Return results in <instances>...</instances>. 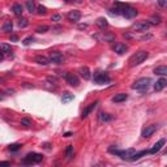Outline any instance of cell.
I'll return each instance as SVG.
<instances>
[{
	"mask_svg": "<svg viewBox=\"0 0 167 167\" xmlns=\"http://www.w3.org/2000/svg\"><path fill=\"white\" fill-rule=\"evenodd\" d=\"M94 82L98 85L107 84V82H110V76L107 73H103V72H97L94 74Z\"/></svg>",
	"mask_w": 167,
	"mask_h": 167,
	"instance_id": "5",
	"label": "cell"
},
{
	"mask_svg": "<svg viewBox=\"0 0 167 167\" xmlns=\"http://www.w3.org/2000/svg\"><path fill=\"white\" fill-rule=\"evenodd\" d=\"M43 146H45V149H50V144H45Z\"/></svg>",
	"mask_w": 167,
	"mask_h": 167,
	"instance_id": "42",
	"label": "cell"
},
{
	"mask_svg": "<svg viewBox=\"0 0 167 167\" xmlns=\"http://www.w3.org/2000/svg\"><path fill=\"white\" fill-rule=\"evenodd\" d=\"M48 58L51 60V63H54V64H63V62H64V56L59 51H51Z\"/></svg>",
	"mask_w": 167,
	"mask_h": 167,
	"instance_id": "6",
	"label": "cell"
},
{
	"mask_svg": "<svg viewBox=\"0 0 167 167\" xmlns=\"http://www.w3.org/2000/svg\"><path fill=\"white\" fill-rule=\"evenodd\" d=\"M64 1H65V3H72L73 0H64Z\"/></svg>",
	"mask_w": 167,
	"mask_h": 167,
	"instance_id": "43",
	"label": "cell"
},
{
	"mask_svg": "<svg viewBox=\"0 0 167 167\" xmlns=\"http://www.w3.org/2000/svg\"><path fill=\"white\" fill-rule=\"evenodd\" d=\"M148 22L150 25H158L159 22H161V16H151Z\"/></svg>",
	"mask_w": 167,
	"mask_h": 167,
	"instance_id": "26",
	"label": "cell"
},
{
	"mask_svg": "<svg viewBox=\"0 0 167 167\" xmlns=\"http://www.w3.org/2000/svg\"><path fill=\"white\" fill-rule=\"evenodd\" d=\"M95 24H97V26L99 27V29H102V30H105V29H107L108 27V22H107V20H106L105 17H99V19L95 21Z\"/></svg>",
	"mask_w": 167,
	"mask_h": 167,
	"instance_id": "17",
	"label": "cell"
},
{
	"mask_svg": "<svg viewBox=\"0 0 167 167\" xmlns=\"http://www.w3.org/2000/svg\"><path fill=\"white\" fill-rule=\"evenodd\" d=\"M27 25H29V21H27L26 19H21V20L19 21V26H20V27H26Z\"/></svg>",
	"mask_w": 167,
	"mask_h": 167,
	"instance_id": "32",
	"label": "cell"
},
{
	"mask_svg": "<svg viewBox=\"0 0 167 167\" xmlns=\"http://www.w3.org/2000/svg\"><path fill=\"white\" fill-rule=\"evenodd\" d=\"M97 105H98V101H95L94 103H91V105H89L88 107H85V108H84V111H82V114H81V119L88 118V115L95 108V106H97Z\"/></svg>",
	"mask_w": 167,
	"mask_h": 167,
	"instance_id": "12",
	"label": "cell"
},
{
	"mask_svg": "<svg viewBox=\"0 0 167 167\" xmlns=\"http://www.w3.org/2000/svg\"><path fill=\"white\" fill-rule=\"evenodd\" d=\"M12 10H13V13H15L16 16H21L22 15V12H24V8H22V5L21 4H13Z\"/></svg>",
	"mask_w": 167,
	"mask_h": 167,
	"instance_id": "20",
	"label": "cell"
},
{
	"mask_svg": "<svg viewBox=\"0 0 167 167\" xmlns=\"http://www.w3.org/2000/svg\"><path fill=\"white\" fill-rule=\"evenodd\" d=\"M67 19H68L71 22H79L81 19V12L80 10H71L68 15H67Z\"/></svg>",
	"mask_w": 167,
	"mask_h": 167,
	"instance_id": "11",
	"label": "cell"
},
{
	"mask_svg": "<svg viewBox=\"0 0 167 167\" xmlns=\"http://www.w3.org/2000/svg\"><path fill=\"white\" fill-rule=\"evenodd\" d=\"M26 8L30 13H33L35 10V4H34V0H26Z\"/></svg>",
	"mask_w": 167,
	"mask_h": 167,
	"instance_id": "25",
	"label": "cell"
},
{
	"mask_svg": "<svg viewBox=\"0 0 167 167\" xmlns=\"http://www.w3.org/2000/svg\"><path fill=\"white\" fill-rule=\"evenodd\" d=\"M13 30V22L12 21H5L4 25H3V31L4 33H10Z\"/></svg>",
	"mask_w": 167,
	"mask_h": 167,
	"instance_id": "21",
	"label": "cell"
},
{
	"mask_svg": "<svg viewBox=\"0 0 167 167\" xmlns=\"http://www.w3.org/2000/svg\"><path fill=\"white\" fill-rule=\"evenodd\" d=\"M21 125H24V127H30V125H31L30 119H27V118L21 119Z\"/></svg>",
	"mask_w": 167,
	"mask_h": 167,
	"instance_id": "31",
	"label": "cell"
},
{
	"mask_svg": "<svg viewBox=\"0 0 167 167\" xmlns=\"http://www.w3.org/2000/svg\"><path fill=\"white\" fill-rule=\"evenodd\" d=\"M10 41L17 42V41H19V37H17V35H10Z\"/></svg>",
	"mask_w": 167,
	"mask_h": 167,
	"instance_id": "37",
	"label": "cell"
},
{
	"mask_svg": "<svg viewBox=\"0 0 167 167\" xmlns=\"http://www.w3.org/2000/svg\"><path fill=\"white\" fill-rule=\"evenodd\" d=\"M165 37H166V38H167V33H166V34H165Z\"/></svg>",
	"mask_w": 167,
	"mask_h": 167,
	"instance_id": "44",
	"label": "cell"
},
{
	"mask_svg": "<svg viewBox=\"0 0 167 167\" xmlns=\"http://www.w3.org/2000/svg\"><path fill=\"white\" fill-rule=\"evenodd\" d=\"M33 41H34L33 37H26V38H25V39L22 41V45H24V46H29L30 43H33Z\"/></svg>",
	"mask_w": 167,
	"mask_h": 167,
	"instance_id": "30",
	"label": "cell"
},
{
	"mask_svg": "<svg viewBox=\"0 0 167 167\" xmlns=\"http://www.w3.org/2000/svg\"><path fill=\"white\" fill-rule=\"evenodd\" d=\"M148 58H149V52L148 51H144V50H143V51H138L134 55L131 56V59H129V67L140 65V64L144 63Z\"/></svg>",
	"mask_w": 167,
	"mask_h": 167,
	"instance_id": "1",
	"label": "cell"
},
{
	"mask_svg": "<svg viewBox=\"0 0 167 167\" xmlns=\"http://www.w3.org/2000/svg\"><path fill=\"white\" fill-rule=\"evenodd\" d=\"M47 81H48V82H52V84H56V79H55V77H51V76L47 77Z\"/></svg>",
	"mask_w": 167,
	"mask_h": 167,
	"instance_id": "36",
	"label": "cell"
},
{
	"mask_svg": "<svg viewBox=\"0 0 167 167\" xmlns=\"http://www.w3.org/2000/svg\"><path fill=\"white\" fill-rule=\"evenodd\" d=\"M80 74L84 77V80H90L91 79L90 69H89L88 67H82V68H80Z\"/></svg>",
	"mask_w": 167,
	"mask_h": 167,
	"instance_id": "19",
	"label": "cell"
},
{
	"mask_svg": "<svg viewBox=\"0 0 167 167\" xmlns=\"http://www.w3.org/2000/svg\"><path fill=\"white\" fill-rule=\"evenodd\" d=\"M167 86V80L166 79H159L157 82L154 84V90L155 91H161V90H163Z\"/></svg>",
	"mask_w": 167,
	"mask_h": 167,
	"instance_id": "13",
	"label": "cell"
},
{
	"mask_svg": "<svg viewBox=\"0 0 167 167\" xmlns=\"http://www.w3.org/2000/svg\"><path fill=\"white\" fill-rule=\"evenodd\" d=\"M110 153H112V154L118 155L122 159H125V161H131L133 157V154L136 153V150H133V149H127V150H119V149H112L110 148L108 149Z\"/></svg>",
	"mask_w": 167,
	"mask_h": 167,
	"instance_id": "2",
	"label": "cell"
},
{
	"mask_svg": "<svg viewBox=\"0 0 167 167\" xmlns=\"http://www.w3.org/2000/svg\"><path fill=\"white\" fill-rule=\"evenodd\" d=\"M19 149H21V145L20 144H12V145H9V150L10 151H17Z\"/></svg>",
	"mask_w": 167,
	"mask_h": 167,
	"instance_id": "33",
	"label": "cell"
},
{
	"mask_svg": "<svg viewBox=\"0 0 167 167\" xmlns=\"http://www.w3.org/2000/svg\"><path fill=\"white\" fill-rule=\"evenodd\" d=\"M155 131H157V125H155V124H150V125H146L143 129L141 136H143L144 138H149V137H151L153 134L155 133Z\"/></svg>",
	"mask_w": 167,
	"mask_h": 167,
	"instance_id": "8",
	"label": "cell"
},
{
	"mask_svg": "<svg viewBox=\"0 0 167 167\" xmlns=\"http://www.w3.org/2000/svg\"><path fill=\"white\" fill-rule=\"evenodd\" d=\"M151 37V35H145V37H143V38H141V39H143V41H145V39H149V38H150Z\"/></svg>",
	"mask_w": 167,
	"mask_h": 167,
	"instance_id": "40",
	"label": "cell"
},
{
	"mask_svg": "<svg viewBox=\"0 0 167 167\" xmlns=\"http://www.w3.org/2000/svg\"><path fill=\"white\" fill-rule=\"evenodd\" d=\"M43 159V155L39 153H29L26 157H24L22 163L24 165H35V163H39Z\"/></svg>",
	"mask_w": 167,
	"mask_h": 167,
	"instance_id": "4",
	"label": "cell"
},
{
	"mask_svg": "<svg viewBox=\"0 0 167 167\" xmlns=\"http://www.w3.org/2000/svg\"><path fill=\"white\" fill-rule=\"evenodd\" d=\"M72 99H73V94H71V93H64L63 97H62V102H63L64 105H65V103H69Z\"/></svg>",
	"mask_w": 167,
	"mask_h": 167,
	"instance_id": "24",
	"label": "cell"
},
{
	"mask_svg": "<svg viewBox=\"0 0 167 167\" xmlns=\"http://www.w3.org/2000/svg\"><path fill=\"white\" fill-rule=\"evenodd\" d=\"M63 77L65 79V81L71 85V86L77 88L80 85V81H79V79H77V76H74V74H72V73H64Z\"/></svg>",
	"mask_w": 167,
	"mask_h": 167,
	"instance_id": "7",
	"label": "cell"
},
{
	"mask_svg": "<svg viewBox=\"0 0 167 167\" xmlns=\"http://www.w3.org/2000/svg\"><path fill=\"white\" fill-rule=\"evenodd\" d=\"M165 144H166V140H165V138H161V140L157 141V143L154 144V146L149 150V153H150V154H157L158 151H161V149L163 148V145H165Z\"/></svg>",
	"mask_w": 167,
	"mask_h": 167,
	"instance_id": "9",
	"label": "cell"
},
{
	"mask_svg": "<svg viewBox=\"0 0 167 167\" xmlns=\"http://www.w3.org/2000/svg\"><path fill=\"white\" fill-rule=\"evenodd\" d=\"M64 136H65V137H71V136H72V132H67Z\"/></svg>",
	"mask_w": 167,
	"mask_h": 167,
	"instance_id": "41",
	"label": "cell"
},
{
	"mask_svg": "<svg viewBox=\"0 0 167 167\" xmlns=\"http://www.w3.org/2000/svg\"><path fill=\"white\" fill-rule=\"evenodd\" d=\"M86 27H88L86 24H80L79 25V29H86Z\"/></svg>",
	"mask_w": 167,
	"mask_h": 167,
	"instance_id": "38",
	"label": "cell"
},
{
	"mask_svg": "<svg viewBox=\"0 0 167 167\" xmlns=\"http://www.w3.org/2000/svg\"><path fill=\"white\" fill-rule=\"evenodd\" d=\"M154 74L157 76H167V65H159L154 68Z\"/></svg>",
	"mask_w": 167,
	"mask_h": 167,
	"instance_id": "18",
	"label": "cell"
},
{
	"mask_svg": "<svg viewBox=\"0 0 167 167\" xmlns=\"http://www.w3.org/2000/svg\"><path fill=\"white\" fill-rule=\"evenodd\" d=\"M35 63L41 64V65H48L51 63V60H50V58H46L43 55H38L35 56Z\"/></svg>",
	"mask_w": 167,
	"mask_h": 167,
	"instance_id": "16",
	"label": "cell"
},
{
	"mask_svg": "<svg viewBox=\"0 0 167 167\" xmlns=\"http://www.w3.org/2000/svg\"><path fill=\"white\" fill-rule=\"evenodd\" d=\"M46 12H47V8H46V7H43V5L38 7V13H39V15H46Z\"/></svg>",
	"mask_w": 167,
	"mask_h": 167,
	"instance_id": "34",
	"label": "cell"
},
{
	"mask_svg": "<svg viewBox=\"0 0 167 167\" xmlns=\"http://www.w3.org/2000/svg\"><path fill=\"white\" fill-rule=\"evenodd\" d=\"M151 84V80L149 77H143V79H138L137 81H134L133 85H132V89L133 90H140V91H145L148 90V88L150 86Z\"/></svg>",
	"mask_w": 167,
	"mask_h": 167,
	"instance_id": "3",
	"label": "cell"
},
{
	"mask_svg": "<svg viewBox=\"0 0 167 167\" xmlns=\"http://www.w3.org/2000/svg\"><path fill=\"white\" fill-rule=\"evenodd\" d=\"M127 99H128V94L119 93V94H116L115 97H112V102H114V103H122V102L127 101Z\"/></svg>",
	"mask_w": 167,
	"mask_h": 167,
	"instance_id": "15",
	"label": "cell"
},
{
	"mask_svg": "<svg viewBox=\"0 0 167 167\" xmlns=\"http://www.w3.org/2000/svg\"><path fill=\"white\" fill-rule=\"evenodd\" d=\"M149 153V150H141V151H136L133 154V157H132V159L131 161H137V159H140L141 157H144V155H146Z\"/></svg>",
	"mask_w": 167,
	"mask_h": 167,
	"instance_id": "22",
	"label": "cell"
},
{
	"mask_svg": "<svg viewBox=\"0 0 167 167\" xmlns=\"http://www.w3.org/2000/svg\"><path fill=\"white\" fill-rule=\"evenodd\" d=\"M128 50V47L125 45H123V43H116L115 46H114V51L116 52L118 55H123V54H125V51Z\"/></svg>",
	"mask_w": 167,
	"mask_h": 167,
	"instance_id": "14",
	"label": "cell"
},
{
	"mask_svg": "<svg viewBox=\"0 0 167 167\" xmlns=\"http://www.w3.org/2000/svg\"><path fill=\"white\" fill-rule=\"evenodd\" d=\"M99 118H101L102 122H111V120L114 119L112 116L110 115V114H103V112H102L101 115H99Z\"/></svg>",
	"mask_w": 167,
	"mask_h": 167,
	"instance_id": "28",
	"label": "cell"
},
{
	"mask_svg": "<svg viewBox=\"0 0 167 167\" xmlns=\"http://www.w3.org/2000/svg\"><path fill=\"white\" fill-rule=\"evenodd\" d=\"M51 20H52V21H55V22H58V21L62 20V16H60V15H54V16L51 17Z\"/></svg>",
	"mask_w": 167,
	"mask_h": 167,
	"instance_id": "35",
	"label": "cell"
},
{
	"mask_svg": "<svg viewBox=\"0 0 167 167\" xmlns=\"http://www.w3.org/2000/svg\"><path fill=\"white\" fill-rule=\"evenodd\" d=\"M50 27L46 26V25H42V26H38L37 27V33H46V31H48Z\"/></svg>",
	"mask_w": 167,
	"mask_h": 167,
	"instance_id": "29",
	"label": "cell"
},
{
	"mask_svg": "<svg viewBox=\"0 0 167 167\" xmlns=\"http://www.w3.org/2000/svg\"><path fill=\"white\" fill-rule=\"evenodd\" d=\"M132 29L136 31H148L150 29V24L149 22H137V24H133Z\"/></svg>",
	"mask_w": 167,
	"mask_h": 167,
	"instance_id": "10",
	"label": "cell"
},
{
	"mask_svg": "<svg viewBox=\"0 0 167 167\" xmlns=\"http://www.w3.org/2000/svg\"><path fill=\"white\" fill-rule=\"evenodd\" d=\"M1 52L3 54H10L12 52V48H10V46L9 45H7V43H1Z\"/></svg>",
	"mask_w": 167,
	"mask_h": 167,
	"instance_id": "27",
	"label": "cell"
},
{
	"mask_svg": "<svg viewBox=\"0 0 167 167\" xmlns=\"http://www.w3.org/2000/svg\"><path fill=\"white\" fill-rule=\"evenodd\" d=\"M73 155H74V149H73L72 145H68L67 149H65V157L68 159H72Z\"/></svg>",
	"mask_w": 167,
	"mask_h": 167,
	"instance_id": "23",
	"label": "cell"
},
{
	"mask_svg": "<svg viewBox=\"0 0 167 167\" xmlns=\"http://www.w3.org/2000/svg\"><path fill=\"white\" fill-rule=\"evenodd\" d=\"M159 4L161 5H167V0H159Z\"/></svg>",
	"mask_w": 167,
	"mask_h": 167,
	"instance_id": "39",
	"label": "cell"
}]
</instances>
